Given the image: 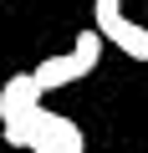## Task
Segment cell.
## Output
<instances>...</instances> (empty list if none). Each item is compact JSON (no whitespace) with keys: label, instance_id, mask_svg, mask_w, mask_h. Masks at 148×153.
<instances>
[{"label":"cell","instance_id":"obj_1","mask_svg":"<svg viewBox=\"0 0 148 153\" xmlns=\"http://www.w3.org/2000/svg\"><path fill=\"white\" fill-rule=\"evenodd\" d=\"M92 26L102 31L107 46H118L133 61H148V26L123 16V0H92Z\"/></svg>","mask_w":148,"mask_h":153},{"label":"cell","instance_id":"obj_4","mask_svg":"<svg viewBox=\"0 0 148 153\" xmlns=\"http://www.w3.org/2000/svg\"><path fill=\"white\" fill-rule=\"evenodd\" d=\"M31 76H36L41 97H46V92H61V87H71V82H82V71H77V61H71V51H66V56H46Z\"/></svg>","mask_w":148,"mask_h":153},{"label":"cell","instance_id":"obj_2","mask_svg":"<svg viewBox=\"0 0 148 153\" xmlns=\"http://www.w3.org/2000/svg\"><path fill=\"white\" fill-rule=\"evenodd\" d=\"M71 133H77V123L61 117V112H46V107H31L26 117L5 123V143L10 148H31V153H41V148H51V143H61Z\"/></svg>","mask_w":148,"mask_h":153},{"label":"cell","instance_id":"obj_3","mask_svg":"<svg viewBox=\"0 0 148 153\" xmlns=\"http://www.w3.org/2000/svg\"><path fill=\"white\" fill-rule=\"evenodd\" d=\"M31 107H41V87H36V76H31V71H16L10 82L0 87V128L16 123V117H26Z\"/></svg>","mask_w":148,"mask_h":153},{"label":"cell","instance_id":"obj_5","mask_svg":"<svg viewBox=\"0 0 148 153\" xmlns=\"http://www.w3.org/2000/svg\"><path fill=\"white\" fill-rule=\"evenodd\" d=\"M102 46H107V41H102V31H97V26H92V31H82L77 41H71V61H77V71H82V76L102 61Z\"/></svg>","mask_w":148,"mask_h":153},{"label":"cell","instance_id":"obj_6","mask_svg":"<svg viewBox=\"0 0 148 153\" xmlns=\"http://www.w3.org/2000/svg\"><path fill=\"white\" fill-rule=\"evenodd\" d=\"M41 153H87V138H82V128H77L71 138H61V143H51V148H41Z\"/></svg>","mask_w":148,"mask_h":153}]
</instances>
